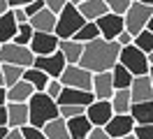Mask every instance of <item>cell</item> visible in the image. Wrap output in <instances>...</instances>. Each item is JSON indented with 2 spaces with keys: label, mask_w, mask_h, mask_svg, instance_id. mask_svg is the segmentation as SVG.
Listing matches in <instances>:
<instances>
[{
  "label": "cell",
  "mask_w": 153,
  "mask_h": 139,
  "mask_svg": "<svg viewBox=\"0 0 153 139\" xmlns=\"http://www.w3.org/2000/svg\"><path fill=\"white\" fill-rule=\"evenodd\" d=\"M2 104H7V91L0 86V107H2Z\"/></svg>",
  "instance_id": "cell-45"
},
{
  "label": "cell",
  "mask_w": 153,
  "mask_h": 139,
  "mask_svg": "<svg viewBox=\"0 0 153 139\" xmlns=\"http://www.w3.org/2000/svg\"><path fill=\"white\" fill-rule=\"evenodd\" d=\"M130 2H132V0H105L107 9H109L111 14H118V16L125 14V9L130 7Z\"/></svg>",
  "instance_id": "cell-33"
},
{
  "label": "cell",
  "mask_w": 153,
  "mask_h": 139,
  "mask_svg": "<svg viewBox=\"0 0 153 139\" xmlns=\"http://www.w3.org/2000/svg\"><path fill=\"white\" fill-rule=\"evenodd\" d=\"M2 125L7 128V109H5V104L0 107V128H2Z\"/></svg>",
  "instance_id": "cell-44"
},
{
  "label": "cell",
  "mask_w": 153,
  "mask_h": 139,
  "mask_svg": "<svg viewBox=\"0 0 153 139\" xmlns=\"http://www.w3.org/2000/svg\"><path fill=\"white\" fill-rule=\"evenodd\" d=\"M97 26V30H100V37L102 39H116L118 37V33L121 30H125L123 28V16H118V14H111V12H107L105 16H100L97 21H93Z\"/></svg>",
  "instance_id": "cell-12"
},
{
  "label": "cell",
  "mask_w": 153,
  "mask_h": 139,
  "mask_svg": "<svg viewBox=\"0 0 153 139\" xmlns=\"http://www.w3.org/2000/svg\"><path fill=\"white\" fill-rule=\"evenodd\" d=\"M67 2H70V5H74V7H79V5L84 2V0H67Z\"/></svg>",
  "instance_id": "cell-49"
},
{
  "label": "cell",
  "mask_w": 153,
  "mask_h": 139,
  "mask_svg": "<svg viewBox=\"0 0 153 139\" xmlns=\"http://www.w3.org/2000/svg\"><path fill=\"white\" fill-rule=\"evenodd\" d=\"M35 56L28 46H19L14 42H5L0 44V65H19V67H33Z\"/></svg>",
  "instance_id": "cell-6"
},
{
  "label": "cell",
  "mask_w": 153,
  "mask_h": 139,
  "mask_svg": "<svg viewBox=\"0 0 153 139\" xmlns=\"http://www.w3.org/2000/svg\"><path fill=\"white\" fill-rule=\"evenodd\" d=\"M146 58H149V65H151V67H153V51H151V54H149V56H146Z\"/></svg>",
  "instance_id": "cell-50"
},
{
  "label": "cell",
  "mask_w": 153,
  "mask_h": 139,
  "mask_svg": "<svg viewBox=\"0 0 153 139\" xmlns=\"http://www.w3.org/2000/svg\"><path fill=\"white\" fill-rule=\"evenodd\" d=\"M121 139H137L134 135H128V137H121Z\"/></svg>",
  "instance_id": "cell-53"
},
{
  "label": "cell",
  "mask_w": 153,
  "mask_h": 139,
  "mask_svg": "<svg viewBox=\"0 0 153 139\" xmlns=\"http://www.w3.org/2000/svg\"><path fill=\"white\" fill-rule=\"evenodd\" d=\"M132 44L137 46L139 51H144V54L149 56V54L153 51V33H151V30H146V28H144L142 33H137V35L132 37Z\"/></svg>",
  "instance_id": "cell-30"
},
{
  "label": "cell",
  "mask_w": 153,
  "mask_h": 139,
  "mask_svg": "<svg viewBox=\"0 0 153 139\" xmlns=\"http://www.w3.org/2000/svg\"><path fill=\"white\" fill-rule=\"evenodd\" d=\"M58 51L63 54L67 65H76L79 58H81V51H84V44H79L74 39H60L58 42Z\"/></svg>",
  "instance_id": "cell-20"
},
{
  "label": "cell",
  "mask_w": 153,
  "mask_h": 139,
  "mask_svg": "<svg viewBox=\"0 0 153 139\" xmlns=\"http://www.w3.org/2000/svg\"><path fill=\"white\" fill-rule=\"evenodd\" d=\"M65 65L67 63H65V58H63L60 51H53L49 56H35V60H33V67L42 70L49 79H58L63 74V70H65Z\"/></svg>",
  "instance_id": "cell-8"
},
{
  "label": "cell",
  "mask_w": 153,
  "mask_h": 139,
  "mask_svg": "<svg viewBox=\"0 0 153 139\" xmlns=\"http://www.w3.org/2000/svg\"><path fill=\"white\" fill-rule=\"evenodd\" d=\"M109 104H111V111L114 114H128L130 111V91L125 88V91H114V95L109 97Z\"/></svg>",
  "instance_id": "cell-27"
},
{
  "label": "cell",
  "mask_w": 153,
  "mask_h": 139,
  "mask_svg": "<svg viewBox=\"0 0 153 139\" xmlns=\"http://www.w3.org/2000/svg\"><path fill=\"white\" fill-rule=\"evenodd\" d=\"M132 135L137 139H153V123H149V125H134Z\"/></svg>",
  "instance_id": "cell-34"
},
{
  "label": "cell",
  "mask_w": 153,
  "mask_h": 139,
  "mask_svg": "<svg viewBox=\"0 0 153 139\" xmlns=\"http://www.w3.org/2000/svg\"><path fill=\"white\" fill-rule=\"evenodd\" d=\"M84 23H86V21H84V16L79 14V9H76L74 5L67 2L65 7L56 14V28H53V35H56L58 39H72V35H74Z\"/></svg>",
  "instance_id": "cell-3"
},
{
  "label": "cell",
  "mask_w": 153,
  "mask_h": 139,
  "mask_svg": "<svg viewBox=\"0 0 153 139\" xmlns=\"http://www.w3.org/2000/svg\"><path fill=\"white\" fill-rule=\"evenodd\" d=\"M95 37H100L97 26L93 23V21H86V23H84V26L79 28L74 35H72V39H74V42H79V44H86V42H93Z\"/></svg>",
  "instance_id": "cell-28"
},
{
  "label": "cell",
  "mask_w": 153,
  "mask_h": 139,
  "mask_svg": "<svg viewBox=\"0 0 153 139\" xmlns=\"http://www.w3.org/2000/svg\"><path fill=\"white\" fill-rule=\"evenodd\" d=\"M146 30H151V33H153V14H151V19H149V23H146Z\"/></svg>",
  "instance_id": "cell-47"
},
{
  "label": "cell",
  "mask_w": 153,
  "mask_h": 139,
  "mask_svg": "<svg viewBox=\"0 0 153 139\" xmlns=\"http://www.w3.org/2000/svg\"><path fill=\"white\" fill-rule=\"evenodd\" d=\"M7 130H10V128H5V125L0 128V139H5V135H7Z\"/></svg>",
  "instance_id": "cell-48"
},
{
  "label": "cell",
  "mask_w": 153,
  "mask_h": 139,
  "mask_svg": "<svg viewBox=\"0 0 153 139\" xmlns=\"http://www.w3.org/2000/svg\"><path fill=\"white\" fill-rule=\"evenodd\" d=\"M5 139H23V135H21V130H7Z\"/></svg>",
  "instance_id": "cell-43"
},
{
  "label": "cell",
  "mask_w": 153,
  "mask_h": 139,
  "mask_svg": "<svg viewBox=\"0 0 153 139\" xmlns=\"http://www.w3.org/2000/svg\"><path fill=\"white\" fill-rule=\"evenodd\" d=\"M128 114L132 116L134 125H149V123H153V100H149V102H132Z\"/></svg>",
  "instance_id": "cell-18"
},
{
  "label": "cell",
  "mask_w": 153,
  "mask_h": 139,
  "mask_svg": "<svg viewBox=\"0 0 153 139\" xmlns=\"http://www.w3.org/2000/svg\"><path fill=\"white\" fill-rule=\"evenodd\" d=\"M42 2H44V7L51 9L53 14H58V12H60V9L67 5V0H42Z\"/></svg>",
  "instance_id": "cell-37"
},
{
  "label": "cell",
  "mask_w": 153,
  "mask_h": 139,
  "mask_svg": "<svg viewBox=\"0 0 153 139\" xmlns=\"http://www.w3.org/2000/svg\"><path fill=\"white\" fill-rule=\"evenodd\" d=\"M86 139H111V137L107 135L105 128H91V132L86 135Z\"/></svg>",
  "instance_id": "cell-39"
},
{
  "label": "cell",
  "mask_w": 153,
  "mask_h": 139,
  "mask_svg": "<svg viewBox=\"0 0 153 139\" xmlns=\"http://www.w3.org/2000/svg\"><path fill=\"white\" fill-rule=\"evenodd\" d=\"M42 132H44V137L47 139H70V132H67V125L65 120L56 116L53 120H49L42 125Z\"/></svg>",
  "instance_id": "cell-23"
},
{
  "label": "cell",
  "mask_w": 153,
  "mask_h": 139,
  "mask_svg": "<svg viewBox=\"0 0 153 139\" xmlns=\"http://www.w3.org/2000/svg\"><path fill=\"white\" fill-rule=\"evenodd\" d=\"M79 14L84 16V21H97L100 16H105L107 12V5H105V0H84L81 5H79Z\"/></svg>",
  "instance_id": "cell-19"
},
{
  "label": "cell",
  "mask_w": 153,
  "mask_h": 139,
  "mask_svg": "<svg viewBox=\"0 0 153 139\" xmlns=\"http://www.w3.org/2000/svg\"><path fill=\"white\" fill-rule=\"evenodd\" d=\"M60 91H63V83L58 81V79H49V83H47V88H44V93H47L51 100H56L58 95H60Z\"/></svg>",
  "instance_id": "cell-35"
},
{
  "label": "cell",
  "mask_w": 153,
  "mask_h": 139,
  "mask_svg": "<svg viewBox=\"0 0 153 139\" xmlns=\"http://www.w3.org/2000/svg\"><path fill=\"white\" fill-rule=\"evenodd\" d=\"M107 135L111 139H121V137H128V135H132V130H134V120L130 114H114L111 118L107 120Z\"/></svg>",
  "instance_id": "cell-11"
},
{
  "label": "cell",
  "mask_w": 153,
  "mask_h": 139,
  "mask_svg": "<svg viewBox=\"0 0 153 139\" xmlns=\"http://www.w3.org/2000/svg\"><path fill=\"white\" fill-rule=\"evenodd\" d=\"M7 0H0V14H5V12H7Z\"/></svg>",
  "instance_id": "cell-46"
},
{
  "label": "cell",
  "mask_w": 153,
  "mask_h": 139,
  "mask_svg": "<svg viewBox=\"0 0 153 139\" xmlns=\"http://www.w3.org/2000/svg\"><path fill=\"white\" fill-rule=\"evenodd\" d=\"M153 14V5H144V2H130V7L125 9L123 14V28L130 33V35H137V33H142L146 23H149V19Z\"/></svg>",
  "instance_id": "cell-4"
},
{
  "label": "cell",
  "mask_w": 153,
  "mask_h": 139,
  "mask_svg": "<svg viewBox=\"0 0 153 139\" xmlns=\"http://www.w3.org/2000/svg\"><path fill=\"white\" fill-rule=\"evenodd\" d=\"M0 72H2V86L5 88H10V86H14L16 81L23 79V67H19V65H0Z\"/></svg>",
  "instance_id": "cell-29"
},
{
  "label": "cell",
  "mask_w": 153,
  "mask_h": 139,
  "mask_svg": "<svg viewBox=\"0 0 153 139\" xmlns=\"http://www.w3.org/2000/svg\"><path fill=\"white\" fill-rule=\"evenodd\" d=\"M0 86H2V72H0ZM2 88H5V86H2Z\"/></svg>",
  "instance_id": "cell-54"
},
{
  "label": "cell",
  "mask_w": 153,
  "mask_h": 139,
  "mask_svg": "<svg viewBox=\"0 0 153 139\" xmlns=\"http://www.w3.org/2000/svg\"><path fill=\"white\" fill-rule=\"evenodd\" d=\"M58 81L67 86V88H76V91H91L93 86V74L84 70L81 65H65L63 74L58 77Z\"/></svg>",
  "instance_id": "cell-7"
},
{
  "label": "cell",
  "mask_w": 153,
  "mask_h": 139,
  "mask_svg": "<svg viewBox=\"0 0 153 139\" xmlns=\"http://www.w3.org/2000/svg\"><path fill=\"white\" fill-rule=\"evenodd\" d=\"M12 16H14V21H16V23H26V21H28V16H26L23 7H12Z\"/></svg>",
  "instance_id": "cell-41"
},
{
  "label": "cell",
  "mask_w": 153,
  "mask_h": 139,
  "mask_svg": "<svg viewBox=\"0 0 153 139\" xmlns=\"http://www.w3.org/2000/svg\"><path fill=\"white\" fill-rule=\"evenodd\" d=\"M7 128L10 130H21L28 125V104L26 102H7Z\"/></svg>",
  "instance_id": "cell-13"
},
{
  "label": "cell",
  "mask_w": 153,
  "mask_h": 139,
  "mask_svg": "<svg viewBox=\"0 0 153 139\" xmlns=\"http://www.w3.org/2000/svg\"><path fill=\"white\" fill-rule=\"evenodd\" d=\"M23 79L33 86L35 93H44V88H47V83H49V77L42 70H37V67H26L23 70Z\"/></svg>",
  "instance_id": "cell-25"
},
{
  "label": "cell",
  "mask_w": 153,
  "mask_h": 139,
  "mask_svg": "<svg viewBox=\"0 0 153 139\" xmlns=\"http://www.w3.org/2000/svg\"><path fill=\"white\" fill-rule=\"evenodd\" d=\"M118 63L123 65L132 77H142V74H149L151 65H149V58L144 51H139L134 44L130 46H121V54H118Z\"/></svg>",
  "instance_id": "cell-5"
},
{
  "label": "cell",
  "mask_w": 153,
  "mask_h": 139,
  "mask_svg": "<svg viewBox=\"0 0 153 139\" xmlns=\"http://www.w3.org/2000/svg\"><path fill=\"white\" fill-rule=\"evenodd\" d=\"M149 79H151V88H153V67L149 70Z\"/></svg>",
  "instance_id": "cell-52"
},
{
  "label": "cell",
  "mask_w": 153,
  "mask_h": 139,
  "mask_svg": "<svg viewBox=\"0 0 153 139\" xmlns=\"http://www.w3.org/2000/svg\"><path fill=\"white\" fill-rule=\"evenodd\" d=\"M28 2H33V0H7V7H26Z\"/></svg>",
  "instance_id": "cell-42"
},
{
  "label": "cell",
  "mask_w": 153,
  "mask_h": 139,
  "mask_svg": "<svg viewBox=\"0 0 153 139\" xmlns=\"http://www.w3.org/2000/svg\"><path fill=\"white\" fill-rule=\"evenodd\" d=\"M128 91H130V100L132 102H149V100H153V88H151L149 74L132 77V83H130Z\"/></svg>",
  "instance_id": "cell-14"
},
{
  "label": "cell",
  "mask_w": 153,
  "mask_h": 139,
  "mask_svg": "<svg viewBox=\"0 0 153 139\" xmlns=\"http://www.w3.org/2000/svg\"><path fill=\"white\" fill-rule=\"evenodd\" d=\"M7 91V102H28L30 95H33V86H30L26 79H21V81H16L14 86H10V88H5Z\"/></svg>",
  "instance_id": "cell-22"
},
{
  "label": "cell",
  "mask_w": 153,
  "mask_h": 139,
  "mask_svg": "<svg viewBox=\"0 0 153 139\" xmlns=\"http://www.w3.org/2000/svg\"><path fill=\"white\" fill-rule=\"evenodd\" d=\"M16 21L12 16V9H7L5 14H0V44L5 42H12V37L16 35Z\"/></svg>",
  "instance_id": "cell-24"
},
{
  "label": "cell",
  "mask_w": 153,
  "mask_h": 139,
  "mask_svg": "<svg viewBox=\"0 0 153 139\" xmlns=\"http://www.w3.org/2000/svg\"><path fill=\"white\" fill-rule=\"evenodd\" d=\"M44 7V2H42V0H33V2H28V5H26V7H23V12H26V16H33V14H37L39 9Z\"/></svg>",
  "instance_id": "cell-38"
},
{
  "label": "cell",
  "mask_w": 153,
  "mask_h": 139,
  "mask_svg": "<svg viewBox=\"0 0 153 139\" xmlns=\"http://www.w3.org/2000/svg\"><path fill=\"white\" fill-rule=\"evenodd\" d=\"M118 54H121V46L116 39H102V37H95L93 42H86L84 44V51H81V58L79 63L84 70H88L91 74L97 72H109L116 63H118Z\"/></svg>",
  "instance_id": "cell-1"
},
{
  "label": "cell",
  "mask_w": 153,
  "mask_h": 139,
  "mask_svg": "<svg viewBox=\"0 0 153 139\" xmlns=\"http://www.w3.org/2000/svg\"><path fill=\"white\" fill-rule=\"evenodd\" d=\"M91 93L95 100H109L114 95V83H111V72H97L93 74V86Z\"/></svg>",
  "instance_id": "cell-16"
},
{
  "label": "cell",
  "mask_w": 153,
  "mask_h": 139,
  "mask_svg": "<svg viewBox=\"0 0 153 139\" xmlns=\"http://www.w3.org/2000/svg\"><path fill=\"white\" fill-rule=\"evenodd\" d=\"M28 26L33 30H39V33H53V28H56V14L51 9L42 7L37 14H33L28 19Z\"/></svg>",
  "instance_id": "cell-17"
},
{
  "label": "cell",
  "mask_w": 153,
  "mask_h": 139,
  "mask_svg": "<svg viewBox=\"0 0 153 139\" xmlns=\"http://www.w3.org/2000/svg\"><path fill=\"white\" fill-rule=\"evenodd\" d=\"M26 104H28V125H33V128L42 130L44 123H49L58 116L56 100H51L47 93H33Z\"/></svg>",
  "instance_id": "cell-2"
},
{
  "label": "cell",
  "mask_w": 153,
  "mask_h": 139,
  "mask_svg": "<svg viewBox=\"0 0 153 139\" xmlns=\"http://www.w3.org/2000/svg\"><path fill=\"white\" fill-rule=\"evenodd\" d=\"M84 116L91 120V125H93V128H105L107 120L114 116V111H111L109 100H93V102L86 107Z\"/></svg>",
  "instance_id": "cell-9"
},
{
  "label": "cell",
  "mask_w": 153,
  "mask_h": 139,
  "mask_svg": "<svg viewBox=\"0 0 153 139\" xmlns=\"http://www.w3.org/2000/svg\"><path fill=\"white\" fill-rule=\"evenodd\" d=\"M116 42H118V46H130L132 44V35H130L128 30H121L118 37H116Z\"/></svg>",
  "instance_id": "cell-40"
},
{
  "label": "cell",
  "mask_w": 153,
  "mask_h": 139,
  "mask_svg": "<svg viewBox=\"0 0 153 139\" xmlns=\"http://www.w3.org/2000/svg\"><path fill=\"white\" fill-rule=\"evenodd\" d=\"M33 33H35V30L28 26V21H26V23H19V26H16V35L12 37V42H14V44H19V46H28Z\"/></svg>",
  "instance_id": "cell-31"
},
{
  "label": "cell",
  "mask_w": 153,
  "mask_h": 139,
  "mask_svg": "<svg viewBox=\"0 0 153 139\" xmlns=\"http://www.w3.org/2000/svg\"><path fill=\"white\" fill-rule=\"evenodd\" d=\"M58 42L60 39L53 33H39V30H35L33 37H30L28 49L33 51V56H49L53 51H58Z\"/></svg>",
  "instance_id": "cell-10"
},
{
  "label": "cell",
  "mask_w": 153,
  "mask_h": 139,
  "mask_svg": "<svg viewBox=\"0 0 153 139\" xmlns=\"http://www.w3.org/2000/svg\"><path fill=\"white\" fill-rule=\"evenodd\" d=\"M134 2H144V5H153V0H134Z\"/></svg>",
  "instance_id": "cell-51"
},
{
  "label": "cell",
  "mask_w": 153,
  "mask_h": 139,
  "mask_svg": "<svg viewBox=\"0 0 153 139\" xmlns=\"http://www.w3.org/2000/svg\"><path fill=\"white\" fill-rule=\"evenodd\" d=\"M111 83H114V91H125V88H130V83H132V74L125 70L121 63H116L111 70Z\"/></svg>",
  "instance_id": "cell-26"
},
{
  "label": "cell",
  "mask_w": 153,
  "mask_h": 139,
  "mask_svg": "<svg viewBox=\"0 0 153 139\" xmlns=\"http://www.w3.org/2000/svg\"><path fill=\"white\" fill-rule=\"evenodd\" d=\"M95 100L91 91H76V88H67L63 86L60 95L56 97V104H79V107H88Z\"/></svg>",
  "instance_id": "cell-15"
},
{
  "label": "cell",
  "mask_w": 153,
  "mask_h": 139,
  "mask_svg": "<svg viewBox=\"0 0 153 139\" xmlns=\"http://www.w3.org/2000/svg\"><path fill=\"white\" fill-rule=\"evenodd\" d=\"M65 125H67V132H70V139H86V135L91 132V128H93L91 120H88L84 114L65 120Z\"/></svg>",
  "instance_id": "cell-21"
},
{
  "label": "cell",
  "mask_w": 153,
  "mask_h": 139,
  "mask_svg": "<svg viewBox=\"0 0 153 139\" xmlns=\"http://www.w3.org/2000/svg\"><path fill=\"white\" fill-rule=\"evenodd\" d=\"M86 111V107H79V104H58V116L63 120H70L74 116H81Z\"/></svg>",
  "instance_id": "cell-32"
},
{
  "label": "cell",
  "mask_w": 153,
  "mask_h": 139,
  "mask_svg": "<svg viewBox=\"0 0 153 139\" xmlns=\"http://www.w3.org/2000/svg\"><path fill=\"white\" fill-rule=\"evenodd\" d=\"M21 135H23V139H47L42 130L33 128V125H23V128H21Z\"/></svg>",
  "instance_id": "cell-36"
}]
</instances>
